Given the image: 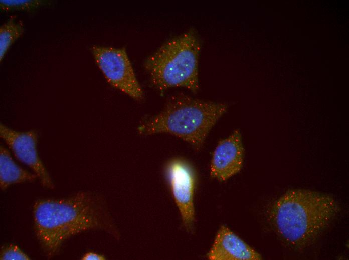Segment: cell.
<instances>
[{"instance_id": "3", "label": "cell", "mask_w": 349, "mask_h": 260, "mask_svg": "<svg viewBox=\"0 0 349 260\" xmlns=\"http://www.w3.org/2000/svg\"><path fill=\"white\" fill-rule=\"evenodd\" d=\"M227 108L224 103L177 94L169 99L161 112L144 121L138 130L144 135L170 134L198 150Z\"/></svg>"}, {"instance_id": "2", "label": "cell", "mask_w": 349, "mask_h": 260, "mask_svg": "<svg viewBox=\"0 0 349 260\" xmlns=\"http://www.w3.org/2000/svg\"><path fill=\"white\" fill-rule=\"evenodd\" d=\"M338 206L331 196L309 190H289L273 204L271 221L289 244L300 246L314 240L333 220Z\"/></svg>"}, {"instance_id": "13", "label": "cell", "mask_w": 349, "mask_h": 260, "mask_svg": "<svg viewBox=\"0 0 349 260\" xmlns=\"http://www.w3.org/2000/svg\"><path fill=\"white\" fill-rule=\"evenodd\" d=\"M1 260H30V257L17 245L10 244L2 246L0 250Z\"/></svg>"}, {"instance_id": "7", "label": "cell", "mask_w": 349, "mask_h": 260, "mask_svg": "<svg viewBox=\"0 0 349 260\" xmlns=\"http://www.w3.org/2000/svg\"><path fill=\"white\" fill-rule=\"evenodd\" d=\"M0 136L16 159L32 170L44 188H54L53 182L38 155V135L36 130L19 132L1 124Z\"/></svg>"}, {"instance_id": "8", "label": "cell", "mask_w": 349, "mask_h": 260, "mask_svg": "<svg viewBox=\"0 0 349 260\" xmlns=\"http://www.w3.org/2000/svg\"><path fill=\"white\" fill-rule=\"evenodd\" d=\"M244 156L241 134L236 130L216 147L211 162V176L223 182L237 174L243 166Z\"/></svg>"}, {"instance_id": "1", "label": "cell", "mask_w": 349, "mask_h": 260, "mask_svg": "<svg viewBox=\"0 0 349 260\" xmlns=\"http://www.w3.org/2000/svg\"><path fill=\"white\" fill-rule=\"evenodd\" d=\"M34 230L48 258L58 255L64 242L88 231H101L114 239L121 234L105 198L92 192H80L59 198H43L33 206Z\"/></svg>"}, {"instance_id": "14", "label": "cell", "mask_w": 349, "mask_h": 260, "mask_svg": "<svg viewBox=\"0 0 349 260\" xmlns=\"http://www.w3.org/2000/svg\"><path fill=\"white\" fill-rule=\"evenodd\" d=\"M106 257L102 254L93 252L85 253L81 258L82 260H105Z\"/></svg>"}, {"instance_id": "4", "label": "cell", "mask_w": 349, "mask_h": 260, "mask_svg": "<svg viewBox=\"0 0 349 260\" xmlns=\"http://www.w3.org/2000/svg\"><path fill=\"white\" fill-rule=\"evenodd\" d=\"M200 49V40L192 30L166 42L145 62L152 84L161 92L183 88L196 92Z\"/></svg>"}, {"instance_id": "10", "label": "cell", "mask_w": 349, "mask_h": 260, "mask_svg": "<svg viewBox=\"0 0 349 260\" xmlns=\"http://www.w3.org/2000/svg\"><path fill=\"white\" fill-rule=\"evenodd\" d=\"M38 178L34 174L23 169L14 161L10 152L0 147V188L3 191L13 184L33 182Z\"/></svg>"}, {"instance_id": "5", "label": "cell", "mask_w": 349, "mask_h": 260, "mask_svg": "<svg viewBox=\"0 0 349 260\" xmlns=\"http://www.w3.org/2000/svg\"><path fill=\"white\" fill-rule=\"evenodd\" d=\"M91 51L98 68L113 87L140 101L144 93L124 48L93 46Z\"/></svg>"}, {"instance_id": "12", "label": "cell", "mask_w": 349, "mask_h": 260, "mask_svg": "<svg viewBox=\"0 0 349 260\" xmlns=\"http://www.w3.org/2000/svg\"><path fill=\"white\" fill-rule=\"evenodd\" d=\"M42 1L38 0H1L0 6L3 11L30 10L39 6Z\"/></svg>"}, {"instance_id": "11", "label": "cell", "mask_w": 349, "mask_h": 260, "mask_svg": "<svg viewBox=\"0 0 349 260\" xmlns=\"http://www.w3.org/2000/svg\"><path fill=\"white\" fill-rule=\"evenodd\" d=\"M24 26L21 20L11 16L9 20L0 28V60L2 62L11 45L24 32Z\"/></svg>"}, {"instance_id": "6", "label": "cell", "mask_w": 349, "mask_h": 260, "mask_svg": "<svg viewBox=\"0 0 349 260\" xmlns=\"http://www.w3.org/2000/svg\"><path fill=\"white\" fill-rule=\"evenodd\" d=\"M165 174L183 226L190 231L195 220L196 177L194 170L185 160L174 158L167 164Z\"/></svg>"}, {"instance_id": "9", "label": "cell", "mask_w": 349, "mask_h": 260, "mask_svg": "<svg viewBox=\"0 0 349 260\" xmlns=\"http://www.w3.org/2000/svg\"><path fill=\"white\" fill-rule=\"evenodd\" d=\"M211 260H260L261 256L226 226L219 230L208 254Z\"/></svg>"}]
</instances>
